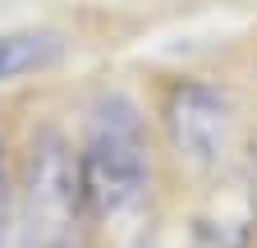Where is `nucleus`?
<instances>
[{
    "instance_id": "39448f33",
    "label": "nucleus",
    "mask_w": 257,
    "mask_h": 248,
    "mask_svg": "<svg viewBox=\"0 0 257 248\" xmlns=\"http://www.w3.org/2000/svg\"><path fill=\"white\" fill-rule=\"evenodd\" d=\"M5 207H10V170H5V143H0V221H5Z\"/></svg>"
},
{
    "instance_id": "f257e3e1",
    "label": "nucleus",
    "mask_w": 257,
    "mask_h": 248,
    "mask_svg": "<svg viewBox=\"0 0 257 248\" xmlns=\"http://www.w3.org/2000/svg\"><path fill=\"white\" fill-rule=\"evenodd\" d=\"M78 189L83 216L92 225H124L147 207L152 166H147V138L143 119L124 97H106L92 110V129L78 152Z\"/></svg>"
},
{
    "instance_id": "20e7f679",
    "label": "nucleus",
    "mask_w": 257,
    "mask_h": 248,
    "mask_svg": "<svg viewBox=\"0 0 257 248\" xmlns=\"http://www.w3.org/2000/svg\"><path fill=\"white\" fill-rule=\"evenodd\" d=\"M60 51H64V42L55 33H5L0 37V83L51 69L60 60Z\"/></svg>"
},
{
    "instance_id": "7ed1b4c3",
    "label": "nucleus",
    "mask_w": 257,
    "mask_h": 248,
    "mask_svg": "<svg viewBox=\"0 0 257 248\" xmlns=\"http://www.w3.org/2000/svg\"><path fill=\"white\" fill-rule=\"evenodd\" d=\"M166 129H170L175 152L188 166L211 170V166L225 161V152H230L234 115H230V101H225L216 87L184 83V87L170 92V101H166Z\"/></svg>"
},
{
    "instance_id": "f03ea898",
    "label": "nucleus",
    "mask_w": 257,
    "mask_h": 248,
    "mask_svg": "<svg viewBox=\"0 0 257 248\" xmlns=\"http://www.w3.org/2000/svg\"><path fill=\"white\" fill-rule=\"evenodd\" d=\"M78 216H83L78 157L60 138H42L37 147H32L28 184H23L28 248H74Z\"/></svg>"
}]
</instances>
